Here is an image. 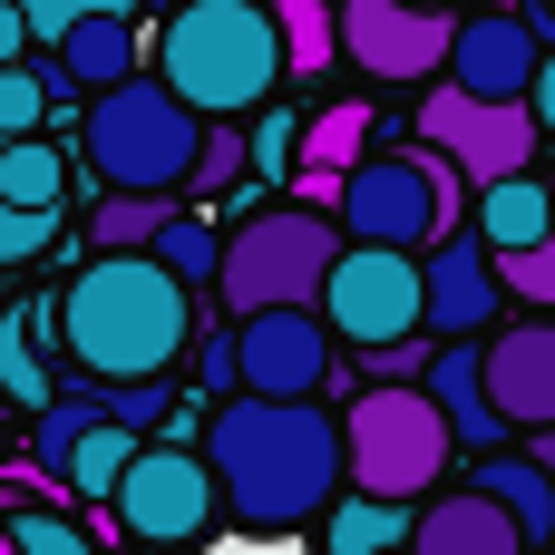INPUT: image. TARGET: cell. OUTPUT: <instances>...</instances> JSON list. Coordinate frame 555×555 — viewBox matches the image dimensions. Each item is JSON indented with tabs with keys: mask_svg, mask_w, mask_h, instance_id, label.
Instances as JSON below:
<instances>
[{
	"mask_svg": "<svg viewBox=\"0 0 555 555\" xmlns=\"http://www.w3.org/2000/svg\"><path fill=\"white\" fill-rule=\"evenodd\" d=\"M205 459L244 527H312L351 478L341 420H322L312 400H254V390H234L205 420Z\"/></svg>",
	"mask_w": 555,
	"mask_h": 555,
	"instance_id": "1",
	"label": "cell"
},
{
	"mask_svg": "<svg viewBox=\"0 0 555 555\" xmlns=\"http://www.w3.org/2000/svg\"><path fill=\"white\" fill-rule=\"evenodd\" d=\"M59 332L88 380H166L176 351L195 341V283L166 273L156 254H98L59 293Z\"/></svg>",
	"mask_w": 555,
	"mask_h": 555,
	"instance_id": "2",
	"label": "cell"
},
{
	"mask_svg": "<svg viewBox=\"0 0 555 555\" xmlns=\"http://www.w3.org/2000/svg\"><path fill=\"white\" fill-rule=\"evenodd\" d=\"M283 68H293V49H283V10L273 0H185L166 20V39H156V78L215 127L263 107L283 88Z\"/></svg>",
	"mask_w": 555,
	"mask_h": 555,
	"instance_id": "3",
	"label": "cell"
},
{
	"mask_svg": "<svg viewBox=\"0 0 555 555\" xmlns=\"http://www.w3.org/2000/svg\"><path fill=\"white\" fill-rule=\"evenodd\" d=\"M205 137H215V117H195L166 78H127V88H107L88 107L78 156L98 166L107 195H176V185H195Z\"/></svg>",
	"mask_w": 555,
	"mask_h": 555,
	"instance_id": "4",
	"label": "cell"
},
{
	"mask_svg": "<svg viewBox=\"0 0 555 555\" xmlns=\"http://www.w3.org/2000/svg\"><path fill=\"white\" fill-rule=\"evenodd\" d=\"M341 234H332V215H312V205H263V215H244L234 234H224V312L234 322H254V312H322V293H332V273H341Z\"/></svg>",
	"mask_w": 555,
	"mask_h": 555,
	"instance_id": "5",
	"label": "cell"
},
{
	"mask_svg": "<svg viewBox=\"0 0 555 555\" xmlns=\"http://www.w3.org/2000/svg\"><path fill=\"white\" fill-rule=\"evenodd\" d=\"M341 439H351V488L361 498H390V507L429 498L449 478V449H459V429L429 400V380H371L341 410Z\"/></svg>",
	"mask_w": 555,
	"mask_h": 555,
	"instance_id": "6",
	"label": "cell"
},
{
	"mask_svg": "<svg viewBox=\"0 0 555 555\" xmlns=\"http://www.w3.org/2000/svg\"><path fill=\"white\" fill-rule=\"evenodd\" d=\"M459 195H468V176L439 156V146H420V156H371L361 176H351V205H341V224H351V244H390V254H439L449 234H459Z\"/></svg>",
	"mask_w": 555,
	"mask_h": 555,
	"instance_id": "7",
	"label": "cell"
},
{
	"mask_svg": "<svg viewBox=\"0 0 555 555\" xmlns=\"http://www.w3.org/2000/svg\"><path fill=\"white\" fill-rule=\"evenodd\" d=\"M420 137L468 176V185H507V176H537V137L546 117L527 98H468L459 78L420 98Z\"/></svg>",
	"mask_w": 555,
	"mask_h": 555,
	"instance_id": "8",
	"label": "cell"
},
{
	"mask_svg": "<svg viewBox=\"0 0 555 555\" xmlns=\"http://www.w3.org/2000/svg\"><path fill=\"white\" fill-rule=\"evenodd\" d=\"M322 322L361 351H390L429 322V263L420 254H390V244H351L332 293H322Z\"/></svg>",
	"mask_w": 555,
	"mask_h": 555,
	"instance_id": "9",
	"label": "cell"
},
{
	"mask_svg": "<svg viewBox=\"0 0 555 555\" xmlns=\"http://www.w3.org/2000/svg\"><path fill=\"white\" fill-rule=\"evenodd\" d=\"M215 507H224V478H215L205 449H146L117 488V527L146 537V546H195L215 527Z\"/></svg>",
	"mask_w": 555,
	"mask_h": 555,
	"instance_id": "10",
	"label": "cell"
},
{
	"mask_svg": "<svg viewBox=\"0 0 555 555\" xmlns=\"http://www.w3.org/2000/svg\"><path fill=\"white\" fill-rule=\"evenodd\" d=\"M341 49L371 78H429L459 59V20L420 10V0H341Z\"/></svg>",
	"mask_w": 555,
	"mask_h": 555,
	"instance_id": "11",
	"label": "cell"
},
{
	"mask_svg": "<svg viewBox=\"0 0 555 555\" xmlns=\"http://www.w3.org/2000/svg\"><path fill=\"white\" fill-rule=\"evenodd\" d=\"M244 332V390L254 400H312L322 380H332V322L302 302V312H254V322H234Z\"/></svg>",
	"mask_w": 555,
	"mask_h": 555,
	"instance_id": "12",
	"label": "cell"
},
{
	"mask_svg": "<svg viewBox=\"0 0 555 555\" xmlns=\"http://www.w3.org/2000/svg\"><path fill=\"white\" fill-rule=\"evenodd\" d=\"M498 302H507L498 244H488V234H449V244L429 254V332H449V341H478Z\"/></svg>",
	"mask_w": 555,
	"mask_h": 555,
	"instance_id": "13",
	"label": "cell"
},
{
	"mask_svg": "<svg viewBox=\"0 0 555 555\" xmlns=\"http://www.w3.org/2000/svg\"><path fill=\"white\" fill-rule=\"evenodd\" d=\"M537 29L517 20V10H488V20H459V59H449V78L468 88V98H537Z\"/></svg>",
	"mask_w": 555,
	"mask_h": 555,
	"instance_id": "14",
	"label": "cell"
},
{
	"mask_svg": "<svg viewBox=\"0 0 555 555\" xmlns=\"http://www.w3.org/2000/svg\"><path fill=\"white\" fill-rule=\"evenodd\" d=\"M488 390L507 410V429H555V322H517L488 341Z\"/></svg>",
	"mask_w": 555,
	"mask_h": 555,
	"instance_id": "15",
	"label": "cell"
},
{
	"mask_svg": "<svg viewBox=\"0 0 555 555\" xmlns=\"http://www.w3.org/2000/svg\"><path fill=\"white\" fill-rule=\"evenodd\" d=\"M537 537L488 498V488H449V498H429L420 507V527H410V555H527Z\"/></svg>",
	"mask_w": 555,
	"mask_h": 555,
	"instance_id": "16",
	"label": "cell"
},
{
	"mask_svg": "<svg viewBox=\"0 0 555 555\" xmlns=\"http://www.w3.org/2000/svg\"><path fill=\"white\" fill-rule=\"evenodd\" d=\"M429 400L449 410V429H459L478 459L507 449V410H498V390H488V341H439V351H429Z\"/></svg>",
	"mask_w": 555,
	"mask_h": 555,
	"instance_id": "17",
	"label": "cell"
},
{
	"mask_svg": "<svg viewBox=\"0 0 555 555\" xmlns=\"http://www.w3.org/2000/svg\"><path fill=\"white\" fill-rule=\"evenodd\" d=\"M468 488H488V498H498L537 546L555 537V468L537 459V449H498V459H478V468H468Z\"/></svg>",
	"mask_w": 555,
	"mask_h": 555,
	"instance_id": "18",
	"label": "cell"
},
{
	"mask_svg": "<svg viewBox=\"0 0 555 555\" xmlns=\"http://www.w3.org/2000/svg\"><path fill=\"white\" fill-rule=\"evenodd\" d=\"M146 459V439L127 429V420H98V429H78V449L59 459V488H78V498H107L117 507V488H127V468Z\"/></svg>",
	"mask_w": 555,
	"mask_h": 555,
	"instance_id": "19",
	"label": "cell"
},
{
	"mask_svg": "<svg viewBox=\"0 0 555 555\" xmlns=\"http://www.w3.org/2000/svg\"><path fill=\"white\" fill-rule=\"evenodd\" d=\"M478 234H488L498 254H527V244H546V234H555V185H546V176H507V185H488V205H478Z\"/></svg>",
	"mask_w": 555,
	"mask_h": 555,
	"instance_id": "20",
	"label": "cell"
},
{
	"mask_svg": "<svg viewBox=\"0 0 555 555\" xmlns=\"http://www.w3.org/2000/svg\"><path fill=\"white\" fill-rule=\"evenodd\" d=\"M59 59L78 68V88H98V98H107V88H127V78H137V20H117V10H107V20H78V29L59 39Z\"/></svg>",
	"mask_w": 555,
	"mask_h": 555,
	"instance_id": "21",
	"label": "cell"
},
{
	"mask_svg": "<svg viewBox=\"0 0 555 555\" xmlns=\"http://www.w3.org/2000/svg\"><path fill=\"white\" fill-rule=\"evenodd\" d=\"M380 146H371V107L361 98H341V107H322L312 127H302V166H332V176H361Z\"/></svg>",
	"mask_w": 555,
	"mask_h": 555,
	"instance_id": "22",
	"label": "cell"
},
{
	"mask_svg": "<svg viewBox=\"0 0 555 555\" xmlns=\"http://www.w3.org/2000/svg\"><path fill=\"white\" fill-rule=\"evenodd\" d=\"M166 224H176L166 195H98V205H88V244H98V254H156Z\"/></svg>",
	"mask_w": 555,
	"mask_h": 555,
	"instance_id": "23",
	"label": "cell"
},
{
	"mask_svg": "<svg viewBox=\"0 0 555 555\" xmlns=\"http://www.w3.org/2000/svg\"><path fill=\"white\" fill-rule=\"evenodd\" d=\"M59 185H68V146H49V137L0 146V205H59Z\"/></svg>",
	"mask_w": 555,
	"mask_h": 555,
	"instance_id": "24",
	"label": "cell"
},
{
	"mask_svg": "<svg viewBox=\"0 0 555 555\" xmlns=\"http://www.w3.org/2000/svg\"><path fill=\"white\" fill-rule=\"evenodd\" d=\"M410 527L420 517H400L390 498H341L332 507V555H390V546H410Z\"/></svg>",
	"mask_w": 555,
	"mask_h": 555,
	"instance_id": "25",
	"label": "cell"
},
{
	"mask_svg": "<svg viewBox=\"0 0 555 555\" xmlns=\"http://www.w3.org/2000/svg\"><path fill=\"white\" fill-rule=\"evenodd\" d=\"M39 322H49V312H39V302H20V312H10V332H0V380H10V400H20L29 420L59 400V390H49V371H39V341H29Z\"/></svg>",
	"mask_w": 555,
	"mask_h": 555,
	"instance_id": "26",
	"label": "cell"
},
{
	"mask_svg": "<svg viewBox=\"0 0 555 555\" xmlns=\"http://www.w3.org/2000/svg\"><path fill=\"white\" fill-rule=\"evenodd\" d=\"M283 10V49H293V78L332 68L341 59V0H273Z\"/></svg>",
	"mask_w": 555,
	"mask_h": 555,
	"instance_id": "27",
	"label": "cell"
},
{
	"mask_svg": "<svg viewBox=\"0 0 555 555\" xmlns=\"http://www.w3.org/2000/svg\"><path fill=\"white\" fill-rule=\"evenodd\" d=\"M156 263L185 273V283H224V234H215L205 215H176V224L156 234Z\"/></svg>",
	"mask_w": 555,
	"mask_h": 555,
	"instance_id": "28",
	"label": "cell"
},
{
	"mask_svg": "<svg viewBox=\"0 0 555 555\" xmlns=\"http://www.w3.org/2000/svg\"><path fill=\"white\" fill-rule=\"evenodd\" d=\"M59 244V205H0V263H29Z\"/></svg>",
	"mask_w": 555,
	"mask_h": 555,
	"instance_id": "29",
	"label": "cell"
},
{
	"mask_svg": "<svg viewBox=\"0 0 555 555\" xmlns=\"http://www.w3.org/2000/svg\"><path fill=\"white\" fill-rule=\"evenodd\" d=\"M10 555H98L68 517H49V507H20L10 517Z\"/></svg>",
	"mask_w": 555,
	"mask_h": 555,
	"instance_id": "30",
	"label": "cell"
},
{
	"mask_svg": "<svg viewBox=\"0 0 555 555\" xmlns=\"http://www.w3.org/2000/svg\"><path fill=\"white\" fill-rule=\"evenodd\" d=\"M498 273H507V293H517V302L555 312V234H546V244H527V254H498Z\"/></svg>",
	"mask_w": 555,
	"mask_h": 555,
	"instance_id": "31",
	"label": "cell"
},
{
	"mask_svg": "<svg viewBox=\"0 0 555 555\" xmlns=\"http://www.w3.org/2000/svg\"><path fill=\"white\" fill-rule=\"evenodd\" d=\"M39 117H49V78H39V68H0V127L29 137Z\"/></svg>",
	"mask_w": 555,
	"mask_h": 555,
	"instance_id": "32",
	"label": "cell"
},
{
	"mask_svg": "<svg viewBox=\"0 0 555 555\" xmlns=\"http://www.w3.org/2000/svg\"><path fill=\"white\" fill-rule=\"evenodd\" d=\"M98 410L127 420V429H146V420H166V380H98Z\"/></svg>",
	"mask_w": 555,
	"mask_h": 555,
	"instance_id": "33",
	"label": "cell"
},
{
	"mask_svg": "<svg viewBox=\"0 0 555 555\" xmlns=\"http://www.w3.org/2000/svg\"><path fill=\"white\" fill-rule=\"evenodd\" d=\"M20 10H29V29H39V39H68L78 20H107V10L127 20L137 0H20Z\"/></svg>",
	"mask_w": 555,
	"mask_h": 555,
	"instance_id": "34",
	"label": "cell"
},
{
	"mask_svg": "<svg viewBox=\"0 0 555 555\" xmlns=\"http://www.w3.org/2000/svg\"><path fill=\"white\" fill-rule=\"evenodd\" d=\"M234 176H244V137H234V127H215V137H205V166H195V185H205V195H234Z\"/></svg>",
	"mask_w": 555,
	"mask_h": 555,
	"instance_id": "35",
	"label": "cell"
},
{
	"mask_svg": "<svg viewBox=\"0 0 555 555\" xmlns=\"http://www.w3.org/2000/svg\"><path fill=\"white\" fill-rule=\"evenodd\" d=\"M254 156H263V166H302V117H293V107H273V117H263V137H254Z\"/></svg>",
	"mask_w": 555,
	"mask_h": 555,
	"instance_id": "36",
	"label": "cell"
},
{
	"mask_svg": "<svg viewBox=\"0 0 555 555\" xmlns=\"http://www.w3.org/2000/svg\"><path fill=\"white\" fill-rule=\"evenodd\" d=\"M537 117H546V137H555V49H546V68H537Z\"/></svg>",
	"mask_w": 555,
	"mask_h": 555,
	"instance_id": "37",
	"label": "cell"
},
{
	"mask_svg": "<svg viewBox=\"0 0 555 555\" xmlns=\"http://www.w3.org/2000/svg\"><path fill=\"white\" fill-rule=\"evenodd\" d=\"M537 459H546V468H555V429H537Z\"/></svg>",
	"mask_w": 555,
	"mask_h": 555,
	"instance_id": "38",
	"label": "cell"
},
{
	"mask_svg": "<svg viewBox=\"0 0 555 555\" xmlns=\"http://www.w3.org/2000/svg\"><path fill=\"white\" fill-rule=\"evenodd\" d=\"M420 10H449V0H420Z\"/></svg>",
	"mask_w": 555,
	"mask_h": 555,
	"instance_id": "39",
	"label": "cell"
}]
</instances>
